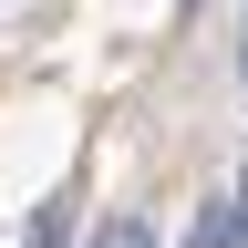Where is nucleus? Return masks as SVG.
Returning <instances> with one entry per match:
<instances>
[{"label":"nucleus","instance_id":"f257e3e1","mask_svg":"<svg viewBox=\"0 0 248 248\" xmlns=\"http://www.w3.org/2000/svg\"><path fill=\"white\" fill-rule=\"evenodd\" d=\"M186 248H238V207H228V197H217V207L197 217V238H186Z\"/></svg>","mask_w":248,"mask_h":248},{"label":"nucleus","instance_id":"7ed1b4c3","mask_svg":"<svg viewBox=\"0 0 248 248\" xmlns=\"http://www.w3.org/2000/svg\"><path fill=\"white\" fill-rule=\"evenodd\" d=\"M21 248H62V207H31V228H21Z\"/></svg>","mask_w":248,"mask_h":248},{"label":"nucleus","instance_id":"20e7f679","mask_svg":"<svg viewBox=\"0 0 248 248\" xmlns=\"http://www.w3.org/2000/svg\"><path fill=\"white\" fill-rule=\"evenodd\" d=\"M228 207H238V248H248V176H238V197H228Z\"/></svg>","mask_w":248,"mask_h":248},{"label":"nucleus","instance_id":"39448f33","mask_svg":"<svg viewBox=\"0 0 248 248\" xmlns=\"http://www.w3.org/2000/svg\"><path fill=\"white\" fill-rule=\"evenodd\" d=\"M238 62H248V42H238Z\"/></svg>","mask_w":248,"mask_h":248},{"label":"nucleus","instance_id":"f03ea898","mask_svg":"<svg viewBox=\"0 0 248 248\" xmlns=\"http://www.w3.org/2000/svg\"><path fill=\"white\" fill-rule=\"evenodd\" d=\"M93 248H155V228H145V217H104V228H93Z\"/></svg>","mask_w":248,"mask_h":248}]
</instances>
